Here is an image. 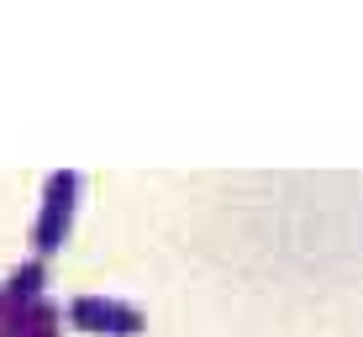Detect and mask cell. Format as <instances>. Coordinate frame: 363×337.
Wrapping results in <instances>:
<instances>
[{
    "mask_svg": "<svg viewBox=\"0 0 363 337\" xmlns=\"http://www.w3.org/2000/svg\"><path fill=\"white\" fill-rule=\"evenodd\" d=\"M74 311H79V316H90V321H116V327H137V311H132V306H116V301H106V306H100V301H79Z\"/></svg>",
    "mask_w": 363,
    "mask_h": 337,
    "instance_id": "cell-1",
    "label": "cell"
}]
</instances>
